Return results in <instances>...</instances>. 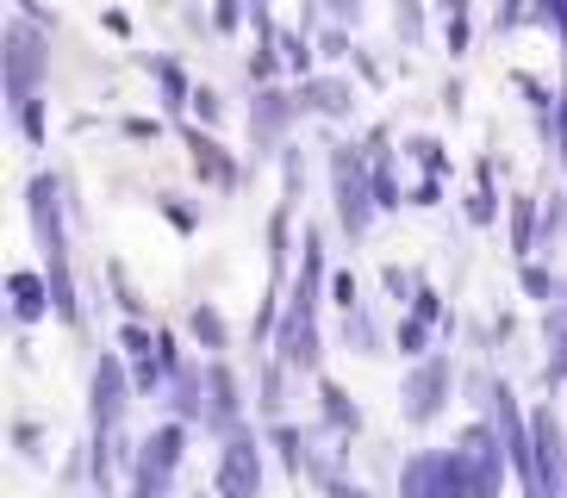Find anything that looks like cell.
I'll return each instance as SVG.
<instances>
[{
    "instance_id": "6",
    "label": "cell",
    "mask_w": 567,
    "mask_h": 498,
    "mask_svg": "<svg viewBox=\"0 0 567 498\" xmlns=\"http://www.w3.org/2000/svg\"><path fill=\"white\" fill-rule=\"evenodd\" d=\"M256 480H262L256 448L250 443H231V455H225V467H218V492H225V498H250Z\"/></svg>"
},
{
    "instance_id": "22",
    "label": "cell",
    "mask_w": 567,
    "mask_h": 498,
    "mask_svg": "<svg viewBox=\"0 0 567 498\" xmlns=\"http://www.w3.org/2000/svg\"><path fill=\"white\" fill-rule=\"evenodd\" d=\"M493 212H499V206H493V194H486V187L467 199V218H474V225H493Z\"/></svg>"
},
{
    "instance_id": "8",
    "label": "cell",
    "mask_w": 567,
    "mask_h": 498,
    "mask_svg": "<svg viewBox=\"0 0 567 498\" xmlns=\"http://www.w3.org/2000/svg\"><path fill=\"white\" fill-rule=\"evenodd\" d=\"M187 144H194V175H200V181H213V187H237V163L225 156V144H218V137L187 132Z\"/></svg>"
},
{
    "instance_id": "16",
    "label": "cell",
    "mask_w": 567,
    "mask_h": 498,
    "mask_svg": "<svg viewBox=\"0 0 567 498\" xmlns=\"http://www.w3.org/2000/svg\"><path fill=\"white\" fill-rule=\"evenodd\" d=\"M374 199H381V212L405 206V199H400V181H393V168H386V163H374Z\"/></svg>"
},
{
    "instance_id": "4",
    "label": "cell",
    "mask_w": 567,
    "mask_h": 498,
    "mask_svg": "<svg viewBox=\"0 0 567 498\" xmlns=\"http://www.w3.org/2000/svg\"><path fill=\"white\" fill-rule=\"evenodd\" d=\"M300 113L350 118V113H355V87L337 82V75H306V82H300Z\"/></svg>"
},
{
    "instance_id": "12",
    "label": "cell",
    "mask_w": 567,
    "mask_h": 498,
    "mask_svg": "<svg viewBox=\"0 0 567 498\" xmlns=\"http://www.w3.org/2000/svg\"><path fill=\"white\" fill-rule=\"evenodd\" d=\"M13 312L19 318L44 312V281H38V274H13Z\"/></svg>"
},
{
    "instance_id": "15",
    "label": "cell",
    "mask_w": 567,
    "mask_h": 498,
    "mask_svg": "<svg viewBox=\"0 0 567 498\" xmlns=\"http://www.w3.org/2000/svg\"><path fill=\"white\" fill-rule=\"evenodd\" d=\"M194 336H200L206 349H225V318H218L213 305H200V312H194Z\"/></svg>"
},
{
    "instance_id": "27",
    "label": "cell",
    "mask_w": 567,
    "mask_h": 498,
    "mask_svg": "<svg viewBox=\"0 0 567 498\" xmlns=\"http://www.w3.org/2000/svg\"><path fill=\"white\" fill-rule=\"evenodd\" d=\"M524 287H530L536 299H549V293H555V281L543 274V268H524Z\"/></svg>"
},
{
    "instance_id": "5",
    "label": "cell",
    "mask_w": 567,
    "mask_h": 498,
    "mask_svg": "<svg viewBox=\"0 0 567 498\" xmlns=\"http://www.w3.org/2000/svg\"><path fill=\"white\" fill-rule=\"evenodd\" d=\"M118 412H125V367H118V355H106V362L94 367V424L113 430Z\"/></svg>"
},
{
    "instance_id": "1",
    "label": "cell",
    "mask_w": 567,
    "mask_h": 498,
    "mask_svg": "<svg viewBox=\"0 0 567 498\" xmlns=\"http://www.w3.org/2000/svg\"><path fill=\"white\" fill-rule=\"evenodd\" d=\"M44 69H51V50H44V32L38 25H25V19H13L7 25V100H32L38 82H44Z\"/></svg>"
},
{
    "instance_id": "13",
    "label": "cell",
    "mask_w": 567,
    "mask_h": 498,
    "mask_svg": "<svg viewBox=\"0 0 567 498\" xmlns=\"http://www.w3.org/2000/svg\"><path fill=\"white\" fill-rule=\"evenodd\" d=\"M405 156H412V163H424L431 175H443V168H450V156H443V144H436V137H412V144H405Z\"/></svg>"
},
{
    "instance_id": "28",
    "label": "cell",
    "mask_w": 567,
    "mask_h": 498,
    "mask_svg": "<svg viewBox=\"0 0 567 498\" xmlns=\"http://www.w3.org/2000/svg\"><path fill=\"white\" fill-rule=\"evenodd\" d=\"M331 7V19H362V0H324Z\"/></svg>"
},
{
    "instance_id": "23",
    "label": "cell",
    "mask_w": 567,
    "mask_h": 498,
    "mask_svg": "<svg viewBox=\"0 0 567 498\" xmlns=\"http://www.w3.org/2000/svg\"><path fill=\"white\" fill-rule=\"evenodd\" d=\"M194 113H200L206 125H213V118L225 113V106H218V94H213V87H194Z\"/></svg>"
},
{
    "instance_id": "17",
    "label": "cell",
    "mask_w": 567,
    "mask_h": 498,
    "mask_svg": "<svg viewBox=\"0 0 567 498\" xmlns=\"http://www.w3.org/2000/svg\"><path fill=\"white\" fill-rule=\"evenodd\" d=\"M393 25H400L405 44H417L424 38V13H417V0H400V13H393Z\"/></svg>"
},
{
    "instance_id": "19",
    "label": "cell",
    "mask_w": 567,
    "mask_h": 498,
    "mask_svg": "<svg viewBox=\"0 0 567 498\" xmlns=\"http://www.w3.org/2000/svg\"><path fill=\"white\" fill-rule=\"evenodd\" d=\"M250 13V0H218V13H213V25L218 32H237V19Z\"/></svg>"
},
{
    "instance_id": "21",
    "label": "cell",
    "mask_w": 567,
    "mask_h": 498,
    "mask_svg": "<svg viewBox=\"0 0 567 498\" xmlns=\"http://www.w3.org/2000/svg\"><path fill=\"white\" fill-rule=\"evenodd\" d=\"M400 349H405V355H424V318L400 324Z\"/></svg>"
},
{
    "instance_id": "14",
    "label": "cell",
    "mask_w": 567,
    "mask_h": 498,
    "mask_svg": "<svg viewBox=\"0 0 567 498\" xmlns=\"http://www.w3.org/2000/svg\"><path fill=\"white\" fill-rule=\"evenodd\" d=\"M13 113H19V132H25V137H32V144H44V100H19V106H13Z\"/></svg>"
},
{
    "instance_id": "11",
    "label": "cell",
    "mask_w": 567,
    "mask_h": 498,
    "mask_svg": "<svg viewBox=\"0 0 567 498\" xmlns=\"http://www.w3.org/2000/svg\"><path fill=\"white\" fill-rule=\"evenodd\" d=\"M512 237H517V256L536 249V199H512Z\"/></svg>"
},
{
    "instance_id": "20",
    "label": "cell",
    "mask_w": 567,
    "mask_h": 498,
    "mask_svg": "<svg viewBox=\"0 0 567 498\" xmlns=\"http://www.w3.org/2000/svg\"><path fill=\"white\" fill-rule=\"evenodd\" d=\"M524 13H530L524 0H499V7H493V25H499V32H512V25H517Z\"/></svg>"
},
{
    "instance_id": "26",
    "label": "cell",
    "mask_w": 567,
    "mask_h": 498,
    "mask_svg": "<svg viewBox=\"0 0 567 498\" xmlns=\"http://www.w3.org/2000/svg\"><path fill=\"white\" fill-rule=\"evenodd\" d=\"M331 293H337V305H343V312H355V274H337Z\"/></svg>"
},
{
    "instance_id": "3",
    "label": "cell",
    "mask_w": 567,
    "mask_h": 498,
    "mask_svg": "<svg viewBox=\"0 0 567 498\" xmlns=\"http://www.w3.org/2000/svg\"><path fill=\"white\" fill-rule=\"evenodd\" d=\"M182 424H168V430H156L151 443H144V461H137V480H144V498L156 492V486L168 480V474H175V461H182Z\"/></svg>"
},
{
    "instance_id": "7",
    "label": "cell",
    "mask_w": 567,
    "mask_h": 498,
    "mask_svg": "<svg viewBox=\"0 0 567 498\" xmlns=\"http://www.w3.org/2000/svg\"><path fill=\"white\" fill-rule=\"evenodd\" d=\"M443 386H450V362H431V367H417V381L405 386V417L412 424H424V417H436V405H443Z\"/></svg>"
},
{
    "instance_id": "29",
    "label": "cell",
    "mask_w": 567,
    "mask_h": 498,
    "mask_svg": "<svg viewBox=\"0 0 567 498\" xmlns=\"http://www.w3.org/2000/svg\"><path fill=\"white\" fill-rule=\"evenodd\" d=\"M118 343L132 349V355H144V349H151V336H144V331H137V324H132V331H118Z\"/></svg>"
},
{
    "instance_id": "33",
    "label": "cell",
    "mask_w": 567,
    "mask_h": 498,
    "mask_svg": "<svg viewBox=\"0 0 567 498\" xmlns=\"http://www.w3.org/2000/svg\"><path fill=\"white\" fill-rule=\"evenodd\" d=\"M331 498H368V492H362V486H355V492H350V486H337V492H331Z\"/></svg>"
},
{
    "instance_id": "2",
    "label": "cell",
    "mask_w": 567,
    "mask_h": 498,
    "mask_svg": "<svg viewBox=\"0 0 567 498\" xmlns=\"http://www.w3.org/2000/svg\"><path fill=\"white\" fill-rule=\"evenodd\" d=\"M293 113H300V94H287V87H262V94H256V106H250V137L262 144V156L287 137Z\"/></svg>"
},
{
    "instance_id": "25",
    "label": "cell",
    "mask_w": 567,
    "mask_h": 498,
    "mask_svg": "<svg viewBox=\"0 0 567 498\" xmlns=\"http://www.w3.org/2000/svg\"><path fill=\"white\" fill-rule=\"evenodd\" d=\"M450 50H455V56L467 50V13H462V7L450 13Z\"/></svg>"
},
{
    "instance_id": "24",
    "label": "cell",
    "mask_w": 567,
    "mask_h": 498,
    "mask_svg": "<svg viewBox=\"0 0 567 498\" xmlns=\"http://www.w3.org/2000/svg\"><path fill=\"white\" fill-rule=\"evenodd\" d=\"M318 50H324V56H350V38H343V25H331V32L318 38Z\"/></svg>"
},
{
    "instance_id": "31",
    "label": "cell",
    "mask_w": 567,
    "mask_h": 498,
    "mask_svg": "<svg viewBox=\"0 0 567 498\" xmlns=\"http://www.w3.org/2000/svg\"><path fill=\"white\" fill-rule=\"evenodd\" d=\"M412 206H436V181H417L412 187Z\"/></svg>"
},
{
    "instance_id": "18",
    "label": "cell",
    "mask_w": 567,
    "mask_h": 498,
    "mask_svg": "<svg viewBox=\"0 0 567 498\" xmlns=\"http://www.w3.org/2000/svg\"><path fill=\"white\" fill-rule=\"evenodd\" d=\"M530 13L543 19V25H555V32L567 38V0H530Z\"/></svg>"
},
{
    "instance_id": "30",
    "label": "cell",
    "mask_w": 567,
    "mask_h": 498,
    "mask_svg": "<svg viewBox=\"0 0 567 498\" xmlns=\"http://www.w3.org/2000/svg\"><path fill=\"white\" fill-rule=\"evenodd\" d=\"M163 212L175 218V225H182V231H194V212H187V206H175V199H163Z\"/></svg>"
},
{
    "instance_id": "9",
    "label": "cell",
    "mask_w": 567,
    "mask_h": 498,
    "mask_svg": "<svg viewBox=\"0 0 567 498\" xmlns=\"http://www.w3.org/2000/svg\"><path fill=\"white\" fill-rule=\"evenodd\" d=\"M151 75H156V87H163V106H168V113L194 100V87H187V75H182L175 63H168V56H156V63H151Z\"/></svg>"
},
{
    "instance_id": "10",
    "label": "cell",
    "mask_w": 567,
    "mask_h": 498,
    "mask_svg": "<svg viewBox=\"0 0 567 498\" xmlns=\"http://www.w3.org/2000/svg\"><path fill=\"white\" fill-rule=\"evenodd\" d=\"M268 44L281 50V63L293 69V75H312V50H306V32H275Z\"/></svg>"
},
{
    "instance_id": "32",
    "label": "cell",
    "mask_w": 567,
    "mask_h": 498,
    "mask_svg": "<svg viewBox=\"0 0 567 498\" xmlns=\"http://www.w3.org/2000/svg\"><path fill=\"white\" fill-rule=\"evenodd\" d=\"M555 125H561V163H567V94L555 100Z\"/></svg>"
}]
</instances>
